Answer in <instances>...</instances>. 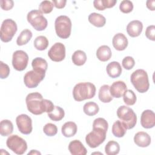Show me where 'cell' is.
<instances>
[{
  "label": "cell",
  "mask_w": 155,
  "mask_h": 155,
  "mask_svg": "<svg viewBox=\"0 0 155 155\" xmlns=\"http://www.w3.org/2000/svg\"><path fill=\"white\" fill-rule=\"evenodd\" d=\"M25 102L28 110L35 115H39L44 112L48 113L54 107L51 101L43 99L42 94L38 92L29 93L26 97Z\"/></svg>",
  "instance_id": "6da1fadb"
},
{
  "label": "cell",
  "mask_w": 155,
  "mask_h": 155,
  "mask_svg": "<svg viewBox=\"0 0 155 155\" xmlns=\"http://www.w3.org/2000/svg\"><path fill=\"white\" fill-rule=\"evenodd\" d=\"M95 85L88 82L77 84L73 90V96L75 101L80 102L93 98L96 94Z\"/></svg>",
  "instance_id": "7a4b0ae2"
},
{
  "label": "cell",
  "mask_w": 155,
  "mask_h": 155,
  "mask_svg": "<svg viewBox=\"0 0 155 155\" xmlns=\"http://www.w3.org/2000/svg\"><path fill=\"white\" fill-rule=\"evenodd\" d=\"M131 82L135 89L139 93L147 92L150 87L148 76L146 71L137 69L132 73L130 76Z\"/></svg>",
  "instance_id": "3957f363"
},
{
  "label": "cell",
  "mask_w": 155,
  "mask_h": 155,
  "mask_svg": "<svg viewBox=\"0 0 155 155\" xmlns=\"http://www.w3.org/2000/svg\"><path fill=\"white\" fill-rule=\"evenodd\" d=\"M117 116L127 130L133 128L137 122V116L133 109L125 105L119 107L117 110Z\"/></svg>",
  "instance_id": "277c9868"
},
{
  "label": "cell",
  "mask_w": 155,
  "mask_h": 155,
  "mask_svg": "<svg viewBox=\"0 0 155 155\" xmlns=\"http://www.w3.org/2000/svg\"><path fill=\"white\" fill-rule=\"evenodd\" d=\"M54 27L58 37L62 39H67L71 34V21L67 16H59L55 20Z\"/></svg>",
  "instance_id": "5b68a950"
},
{
  "label": "cell",
  "mask_w": 155,
  "mask_h": 155,
  "mask_svg": "<svg viewBox=\"0 0 155 155\" xmlns=\"http://www.w3.org/2000/svg\"><path fill=\"white\" fill-rule=\"evenodd\" d=\"M107 131V130L105 128L98 127H93V130L87 134L85 137V142L87 144L92 148L99 147L105 141Z\"/></svg>",
  "instance_id": "8992f818"
},
{
  "label": "cell",
  "mask_w": 155,
  "mask_h": 155,
  "mask_svg": "<svg viewBox=\"0 0 155 155\" xmlns=\"http://www.w3.org/2000/svg\"><path fill=\"white\" fill-rule=\"evenodd\" d=\"M18 30L17 24L12 19H6L3 21L0 31L1 40L4 42L12 41Z\"/></svg>",
  "instance_id": "52a82bcc"
},
{
  "label": "cell",
  "mask_w": 155,
  "mask_h": 155,
  "mask_svg": "<svg viewBox=\"0 0 155 155\" xmlns=\"http://www.w3.org/2000/svg\"><path fill=\"white\" fill-rule=\"evenodd\" d=\"M27 21L37 31L44 30L47 27V20L39 10H33L28 13Z\"/></svg>",
  "instance_id": "ba28073f"
},
{
  "label": "cell",
  "mask_w": 155,
  "mask_h": 155,
  "mask_svg": "<svg viewBox=\"0 0 155 155\" xmlns=\"http://www.w3.org/2000/svg\"><path fill=\"white\" fill-rule=\"evenodd\" d=\"M7 147L16 154H23L27 149L26 141L20 136L13 134L10 136L6 141Z\"/></svg>",
  "instance_id": "9c48e42d"
},
{
  "label": "cell",
  "mask_w": 155,
  "mask_h": 155,
  "mask_svg": "<svg viewBox=\"0 0 155 155\" xmlns=\"http://www.w3.org/2000/svg\"><path fill=\"white\" fill-rule=\"evenodd\" d=\"M45 76V71L36 70L28 71L24 76V84L29 88H36L44 79Z\"/></svg>",
  "instance_id": "30bf717a"
},
{
  "label": "cell",
  "mask_w": 155,
  "mask_h": 155,
  "mask_svg": "<svg viewBox=\"0 0 155 155\" xmlns=\"http://www.w3.org/2000/svg\"><path fill=\"white\" fill-rule=\"evenodd\" d=\"M28 56L23 50L15 51L12 56V65L17 71L24 70L28 64Z\"/></svg>",
  "instance_id": "8fae6325"
},
{
  "label": "cell",
  "mask_w": 155,
  "mask_h": 155,
  "mask_svg": "<svg viewBox=\"0 0 155 155\" xmlns=\"http://www.w3.org/2000/svg\"><path fill=\"white\" fill-rule=\"evenodd\" d=\"M16 123L19 131L24 134H29L31 133L32 120L30 116L25 114H21L16 118Z\"/></svg>",
  "instance_id": "7c38bea8"
},
{
  "label": "cell",
  "mask_w": 155,
  "mask_h": 155,
  "mask_svg": "<svg viewBox=\"0 0 155 155\" xmlns=\"http://www.w3.org/2000/svg\"><path fill=\"white\" fill-rule=\"evenodd\" d=\"M49 58L54 62H61L65 57V47L61 42H56L48 51Z\"/></svg>",
  "instance_id": "4fadbf2b"
},
{
  "label": "cell",
  "mask_w": 155,
  "mask_h": 155,
  "mask_svg": "<svg viewBox=\"0 0 155 155\" xmlns=\"http://www.w3.org/2000/svg\"><path fill=\"white\" fill-rule=\"evenodd\" d=\"M140 124L145 128H151L155 125V114L150 110H144L140 116Z\"/></svg>",
  "instance_id": "5bb4252c"
},
{
  "label": "cell",
  "mask_w": 155,
  "mask_h": 155,
  "mask_svg": "<svg viewBox=\"0 0 155 155\" xmlns=\"http://www.w3.org/2000/svg\"><path fill=\"white\" fill-rule=\"evenodd\" d=\"M127 90L126 84L124 81H117L113 82L110 87V91L113 97L120 98L123 96Z\"/></svg>",
  "instance_id": "9a60e30c"
},
{
  "label": "cell",
  "mask_w": 155,
  "mask_h": 155,
  "mask_svg": "<svg viewBox=\"0 0 155 155\" xmlns=\"http://www.w3.org/2000/svg\"><path fill=\"white\" fill-rule=\"evenodd\" d=\"M143 24L139 20H134L128 23L127 26V32L131 37L139 36L142 31Z\"/></svg>",
  "instance_id": "2e32d148"
},
{
  "label": "cell",
  "mask_w": 155,
  "mask_h": 155,
  "mask_svg": "<svg viewBox=\"0 0 155 155\" xmlns=\"http://www.w3.org/2000/svg\"><path fill=\"white\" fill-rule=\"evenodd\" d=\"M112 44L114 48L118 51L124 50L128 46V39L122 33L116 34L112 39Z\"/></svg>",
  "instance_id": "e0dca14e"
},
{
  "label": "cell",
  "mask_w": 155,
  "mask_h": 155,
  "mask_svg": "<svg viewBox=\"0 0 155 155\" xmlns=\"http://www.w3.org/2000/svg\"><path fill=\"white\" fill-rule=\"evenodd\" d=\"M68 150L73 155H85L87 153V150L82 143L76 139L70 142Z\"/></svg>",
  "instance_id": "ac0fdd59"
},
{
  "label": "cell",
  "mask_w": 155,
  "mask_h": 155,
  "mask_svg": "<svg viewBox=\"0 0 155 155\" xmlns=\"http://www.w3.org/2000/svg\"><path fill=\"white\" fill-rule=\"evenodd\" d=\"M134 142L140 147H147L151 143L150 136L144 131L137 132L134 137Z\"/></svg>",
  "instance_id": "d6986e66"
},
{
  "label": "cell",
  "mask_w": 155,
  "mask_h": 155,
  "mask_svg": "<svg viewBox=\"0 0 155 155\" xmlns=\"http://www.w3.org/2000/svg\"><path fill=\"white\" fill-rule=\"evenodd\" d=\"M106 71L108 75L111 78H118L122 73V68L120 64L116 61L110 62L106 67Z\"/></svg>",
  "instance_id": "ffe728a7"
},
{
  "label": "cell",
  "mask_w": 155,
  "mask_h": 155,
  "mask_svg": "<svg viewBox=\"0 0 155 155\" xmlns=\"http://www.w3.org/2000/svg\"><path fill=\"white\" fill-rule=\"evenodd\" d=\"M78 127L76 123L69 121L65 122L61 128V132L63 136L66 137H71L74 136L77 132Z\"/></svg>",
  "instance_id": "44dd1931"
},
{
  "label": "cell",
  "mask_w": 155,
  "mask_h": 155,
  "mask_svg": "<svg viewBox=\"0 0 155 155\" xmlns=\"http://www.w3.org/2000/svg\"><path fill=\"white\" fill-rule=\"evenodd\" d=\"M111 50L108 45H101L96 51L97 58L102 62H106L108 61L111 58Z\"/></svg>",
  "instance_id": "7402d4cb"
},
{
  "label": "cell",
  "mask_w": 155,
  "mask_h": 155,
  "mask_svg": "<svg viewBox=\"0 0 155 155\" xmlns=\"http://www.w3.org/2000/svg\"><path fill=\"white\" fill-rule=\"evenodd\" d=\"M98 97L99 100L104 103H108L113 100V96L110 91V86L105 84L101 86L99 90Z\"/></svg>",
  "instance_id": "603a6c76"
},
{
  "label": "cell",
  "mask_w": 155,
  "mask_h": 155,
  "mask_svg": "<svg viewBox=\"0 0 155 155\" xmlns=\"http://www.w3.org/2000/svg\"><path fill=\"white\" fill-rule=\"evenodd\" d=\"M88 21L94 26L97 27H104L106 23L105 18L97 13H92L88 16Z\"/></svg>",
  "instance_id": "cb8c5ba5"
},
{
  "label": "cell",
  "mask_w": 155,
  "mask_h": 155,
  "mask_svg": "<svg viewBox=\"0 0 155 155\" xmlns=\"http://www.w3.org/2000/svg\"><path fill=\"white\" fill-rule=\"evenodd\" d=\"M112 133L117 137H122L125 136L127 132V128L120 120H116L114 122L112 126Z\"/></svg>",
  "instance_id": "d4e9b609"
},
{
  "label": "cell",
  "mask_w": 155,
  "mask_h": 155,
  "mask_svg": "<svg viewBox=\"0 0 155 155\" xmlns=\"http://www.w3.org/2000/svg\"><path fill=\"white\" fill-rule=\"evenodd\" d=\"M13 131V125L12 122L8 120L4 119L0 123V134L2 136H7L10 135Z\"/></svg>",
  "instance_id": "484cf974"
},
{
  "label": "cell",
  "mask_w": 155,
  "mask_h": 155,
  "mask_svg": "<svg viewBox=\"0 0 155 155\" xmlns=\"http://www.w3.org/2000/svg\"><path fill=\"white\" fill-rule=\"evenodd\" d=\"M116 2V0H94L93 5L98 10H104L105 8L113 7Z\"/></svg>",
  "instance_id": "4316f807"
},
{
  "label": "cell",
  "mask_w": 155,
  "mask_h": 155,
  "mask_svg": "<svg viewBox=\"0 0 155 155\" xmlns=\"http://www.w3.org/2000/svg\"><path fill=\"white\" fill-rule=\"evenodd\" d=\"M71 59L74 65L81 66L85 63L87 61V55L84 51L78 50L73 53L71 56Z\"/></svg>",
  "instance_id": "83f0119b"
},
{
  "label": "cell",
  "mask_w": 155,
  "mask_h": 155,
  "mask_svg": "<svg viewBox=\"0 0 155 155\" xmlns=\"http://www.w3.org/2000/svg\"><path fill=\"white\" fill-rule=\"evenodd\" d=\"M32 38V32L29 29L22 30L16 39L18 45L22 46L27 44Z\"/></svg>",
  "instance_id": "f1b7e54d"
},
{
  "label": "cell",
  "mask_w": 155,
  "mask_h": 155,
  "mask_svg": "<svg viewBox=\"0 0 155 155\" xmlns=\"http://www.w3.org/2000/svg\"><path fill=\"white\" fill-rule=\"evenodd\" d=\"M83 111L87 115L93 116L99 112V108L96 103L94 102H88L84 104Z\"/></svg>",
  "instance_id": "f546056e"
},
{
  "label": "cell",
  "mask_w": 155,
  "mask_h": 155,
  "mask_svg": "<svg viewBox=\"0 0 155 155\" xmlns=\"http://www.w3.org/2000/svg\"><path fill=\"white\" fill-rule=\"evenodd\" d=\"M47 114L49 118L53 121H59L65 116L64 110L59 106H54L53 110Z\"/></svg>",
  "instance_id": "4dcf8cb0"
},
{
  "label": "cell",
  "mask_w": 155,
  "mask_h": 155,
  "mask_svg": "<svg viewBox=\"0 0 155 155\" xmlns=\"http://www.w3.org/2000/svg\"><path fill=\"white\" fill-rule=\"evenodd\" d=\"M31 65L33 67V70H40L43 71H46L48 67V64L46 60L40 57H37L35 58L31 62Z\"/></svg>",
  "instance_id": "1f68e13d"
},
{
  "label": "cell",
  "mask_w": 155,
  "mask_h": 155,
  "mask_svg": "<svg viewBox=\"0 0 155 155\" xmlns=\"http://www.w3.org/2000/svg\"><path fill=\"white\" fill-rule=\"evenodd\" d=\"M119 144L114 140L109 141L105 147V152L107 155H116L119 153Z\"/></svg>",
  "instance_id": "d6a6232c"
},
{
  "label": "cell",
  "mask_w": 155,
  "mask_h": 155,
  "mask_svg": "<svg viewBox=\"0 0 155 155\" xmlns=\"http://www.w3.org/2000/svg\"><path fill=\"white\" fill-rule=\"evenodd\" d=\"M33 43L35 48L40 51L45 50L48 46V40L44 36H39L36 37Z\"/></svg>",
  "instance_id": "836d02e7"
},
{
  "label": "cell",
  "mask_w": 155,
  "mask_h": 155,
  "mask_svg": "<svg viewBox=\"0 0 155 155\" xmlns=\"http://www.w3.org/2000/svg\"><path fill=\"white\" fill-rule=\"evenodd\" d=\"M123 99L125 104L127 105H133L136 102V96L134 92L131 90H127L124 95Z\"/></svg>",
  "instance_id": "e575fe53"
},
{
  "label": "cell",
  "mask_w": 155,
  "mask_h": 155,
  "mask_svg": "<svg viewBox=\"0 0 155 155\" xmlns=\"http://www.w3.org/2000/svg\"><path fill=\"white\" fill-rule=\"evenodd\" d=\"M54 5L50 1H42L39 5V10L44 14H48L52 12Z\"/></svg>",
  "instance_id": "d590c367"
},
{
  "label": "cell",
  "mask_w": 155,
  "mask_h": 155,
  "mask_svg": "<svg viewBox=\"0 0 155 155\" xmlns=\"http://www.w3.org/2000/svg\"><path fill=\"white\" fill-rule=\"evenodd\" d=\"M43 131L48 136H53L57 134L58 128L56 125L51 123H48L44 125Z\"/></svg>",
  "instance_id": "8d00e7d4"
},
{
  "label": "cell",
  "mask_w": 155,
  "mask_h": 155,
  "mask_svg": "<svg viewBox=\"0 0 155 155\" xmlns=\"http://www.w3.org/2000/svg\"><path fill=\"white\" fill-rule=\"evenodd\" d=\"M119 9L124 13H130L133 9V2L129 0H124L120 3Z\"/></svg>",
  "instance_id": "74e56055"
},
{
  "label": "cell",
  "mask_w": 155,
  "mask_h": 155,
  "mask_svg": "<svg viewBox=\"0 0 155 155\" xmlns=\"http://www.w3.org/2000/svg\"><path fill=\"white\" fill-rule=\"evenodd\" d=\"M122 64L125 69L129 70L133 68L135 65V61L133 57L126 56L123 59L122 61Z\"/></svg>",
  "instance_id": "f35d334b"
},
{
  "label": "cell",
  "mask_w": 155,
  "mask_h": 155,
  "mask_svg": "<svg viewBox=\"0 0 155 155\" xmlns=\"http://www.w3.org/2000/svg\"><path fill=\"white\" fill-rule=\"evenodd\" d=\"M10 74V68L8 65L2 61H0V78L1 79L7 78Z\"/></svg>",
  "instance_id": "ab89813d"
},
{
  "label": "cell",
  "mask_w": 155,
  "mask_h": 155,
  "mask_svg": "<svg viewBox=\"0 0 155 155\" xmlns=\"http://www.w3.org/2000/svg\"><path fill=\"white\" fill-rule=\"evenodd\" d=\"M145 36L148 39L153 41H155V26L154 25H149L147 27Z\"/></svg>",
  "instance_id": "60d3db41"
},
{
  "label": "cell",
  "mask_w": 155,
  "mask_h": 155,
  "mask_svg": "<svg viewBox=\"0 0 155 155\" xmlns=\"http://www.w3.org/2000/svg\"><path fill=\"white\" fill-rule=\"evenodd\" d=\"M0 4L2 10L8 11L13 7L14 2L12 0H1Z\"/></svg>",
  "instance_id": "b9f144b4"
},
{
  "label": "cell",
  "mask_w": 155,
  "mask_h": 155,
  "mask_svg": "<svg viewBox=\"0 0 155 155\" xmlns=\"http://www.w3.org/2000/svg\"><path fill=\"white\" fill-rule=\"evenodd\" d=\"M53 4L57 8H63L66 4V0H53Z\"/></svg>",
  "instance_id": "7bdbcfd3"
},
{
  "label": "cell",
  "mask_w": 155,
  "mask_h": 155,
  "mask_svg": "<svg viewBox=\"0 0 155 155\" xmlns=\"http://www.w3.org/2000/svg\"><path fill=\"white\" fill-rule=\"evenodd\" d=\"M154 3H155V1L153 0V1H147L146 2L147 4V7L150 9V10L154 11Z\"/></svg>",
  "instance_id": "ee69618b"
},
{
  "label": "cell",
  "mask_w": 155,
  "mask_h": 155,
  "mask_svg": "<svg viewBox=\"0 0 155 155\" xmlns=\"http://www.w3.org/2000/svg\"><path fill=\"white\" fill-rule=\"evenodd\" d=\"M28 154H41V153L38 151L37 150H32L30 153H28Z\"/></svg>",
  "instance_id": "f6af8a7d"
}]
</instances>
